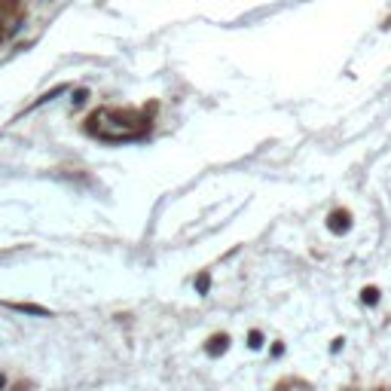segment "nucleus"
<instances>
[{
  "label": "nucleus",
  "instance_id": "obj_2",
  "mask_svg": "<svg viewBox=\"0 0 391 391\" xmlns=\"http://www.w3.org/2000/svg\"><path fill=\"white\" fill-rule=\"evenodd\" d=\"M223 342H226L223 336H217V339H214V345H211V351H214V355H220V351H223Z\"/></svg>",
  "mask_w": 391,
  "mask_h": 391
},
{
  "label": "nucleus",
  "instance_id": "obj_3",
  "mask_svg": "<svg viewBox=\"0 0 391 391\" xmlns=\"http://www.w3.org/2000/svg\"><path fill=\"white\" fill-rule=\"evenodd\" d=\"M364 300H367V303H376V290H373V287H367V290H364Z\"/></svg>",
  "mask_w": 391,
  "mask_h": 391
},
{
  "label": "nucleus",
  "instance_id": "obj_1",
  "mask_svg": "<svg viewBox=\"0 0 391 391\" xmlns=\"http://www.w3.org/2000/svg\"><path fill=\"white\" fill-rule=\"evenodd\" d=\"M333 229H339V232L345 229V214H342V211H336V214H333Z\"/></svg>",
  "mask_w": 391,
  "mask_h": 391
}]
</instances>
